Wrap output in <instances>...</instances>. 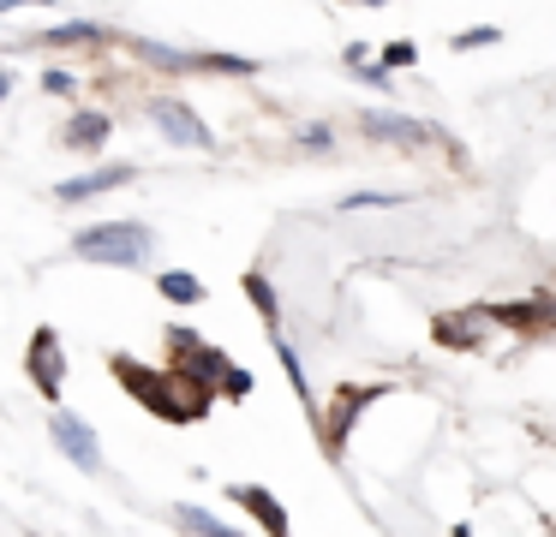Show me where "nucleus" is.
<instances>
[{
    "mask_svg": "<svg viewBox=\"0 0 556 537\" xmlns=\"http://www.w3.org/2000/svg\"><path fill=\"white\" fill-rule=\"evenodd\" d=\"M180 525H186V532H204V537H222V532H228V525H222L216 513H204V508H180Z\"/></svg>",
    "mask_w": 556,
    "mask_h": 537,
    "instance_id": "obj_17",
    "label": "nucleus"
},
{
    "mask_svg": "<svg viewBox=\"0 0 556 537\" xmlns=\"http://www.w3.org/2000/svg\"><path fill=\"white\" fill-rule=\"evenodd\" d=\"M479 329H484L479 317H443V322H437V341H443V346H472V341H479Z\"/></svg>",
    "mask_w": 556,
    "mask_h": 537,
    "instance_id": "obj_12",
    "label": "nucleus"
},
{
    "mask_svg": "<svg viewBox=\"0 0 556 537\" xmlns=\"http://www.w3.org/2000/svg\"><path fill=\"white\" fill-rule=\"evenodd\" d=\"M359 7H383V0H359Z\"/></svg>",
    "mask_w": 556,
    "mask_h": 537,
    "instance_id": "obj_24",
    "label": "nucleus"
},
{
    "mask_svg": "<svg viewBox=\"0 0 556 537\" xmlns=\"http://www.w3.org/2000/svg\"><path fill=\"white\" fill-rule=\"evenodd\" d=\"M42 42H49V48H73V42H102V24H54V30H42Z\"/></svg>",
    "mask_w": 556,
    "mask_h": 537,
    "instance_id": "obj_13",
    "label": "nucleus"
},
{
    "mask_svg": "<svg viewBox=\"0 0 556 537\" xmlns=\"http://www.w3.org/2000/svg\"><path fill=\"white\" fill-rule=\"evenodd\" d=\"M7 90H13V78H7V72H0V95H7Z\"/></svg>",
    "mask_w": 556,
    "mask_h": 537,
    "instance_id": "obj_23",
    "label": "nucleus"
},
{
    "mask_svg": "<svg viewBox=\"0 0 556 537\" xmlns=\"http://www.w3.org/2000/svg\"><path fill=\"white\" fill-rule=\"evenodd\" d=\"M222 394H233V400H245V394H252V376H245V370H222Z\"/></svg>",
    "mask_w": 556,
    "mask_h": 537,
    "instance_id": "obj_18",
    "label": "nucleus"
},
{
    "mask_svg": "<svg viewBox=\"0 0 556 537\" xmlns=\"http://www.w3.org/2000/svg\"><path fill=\"white\" fill-rule=\"evenodd\" d=\"M162 298H174V305H198V298H204V281H198V274H180V269H174V274H162Z\"/></svg>",
    "mask_w": 556,
    "mask_h": 537,
    "instance_id": "obj_11",
    "label": "nucleus"
},
{
    "mask_svg": "<svg viewBox=\"0 0 556 537\" xmlns=\"http://www.w3.org/2000/svg\"><path fill=\"white\" fill-rule=\"evenodd\" d=\"M413 60H419V48H413V42H389V48H383V66H389V72H395V66H413Z\"/></svg>",
    "mask_w": 556,
    "mask_h": 537,
    "instance_id": "obj_19",
    "label": "nucleus"
},
{
    "mask_svg": "<svg viewBox=\"0 0 556 537\" xmlns=\"http://www.w3.org/2000/svg\"><path fill=\"white\" fill-rule=\"evenodd\" d=\"M49 430H54V442H61V448L73 453V465H85V472H97V465H102V442H97V430H85L73 412H54V424H49Z\"/></svg>",
    "mask_w": 556,
    "mask_h": 537,
    "instance_id": "obj_6",
    "label": "nucleus"
},
{
    "mask_svg": "<svg viewBox=\"0 0 556 537\" xmlns=\"http://www.w3.org/2000/svg\"><path fill=\"white\" fill-rule=\"evenodd\" d=\"M401 191H353V197H341V209H395Z\"/></svg>",
    "mask_w": 556,
    "mask_h": 537,
    "instance_id": "obj_16",
    "label": "nucleus"
},
{
    "mask_svg": "<svg viewBox=\"0 0 556 537\" xmlns=\"http://www.w3.org/2000/svg\"><path fill=\"white\" fill-rule=\"evenodd\" d=\"M114 376H121L156 418H174V424L204 418V406H210V382H198V376H156V370H138L132 358H114Z\"/></svg>",
    "mask_w": 556,
    "mask_h": 537,
    "instance_id": "obj_1",
    "label": "nucleus"
},
{
    "mask_svg": "<svg viewBox=\"0 0 556 537\" xmlns=\"http://www.w3.org/2000/svg\"><path fill=\"white\" fill-rule=\"evenodd\" d=\"M102 138H109V114H78L73 126H66V143H73V150H97Z\"/></svg>",
    "mask_w": 556,
    "mask_h": 537,
    "instance_id": "obj_10",
    "label": "nucleus"
},
{
    "mask_svg": "<svg viewBox=\"0 0 556 537\" xmlns=\"http://www.w3.org/2000/svg\"><path fill=\"white\" fill-rule=\"evenodd\" d=\"M168 346L180 353V370H186V376H198V382H222V370H228V358H222L216 346H204L192 329H174Z\"/></svg>",
    "mask_w": 556,
    "mask_h": 537,
    "instance_id": "obj_3",
    "label": "nucleus"
},
{
    "mask_svg": "<svg viewBox=\"0 0 556 537\" xmlns=\"http://www.w3.org/2000/svg\"><path fill=\"white\" fill-rule=\"evenodd\" d=\"M365 131H371V138H389V143H425L431 138V126H419V119H407V114H365Z\"/></svg>",
    "mask_w": 556,
    "mask_h": 537,
    "instance_id": "obj_8",
    "label": "nucleus"
},
{
    "mask_svg": "<svg viewBox=\"0 0 556 537\" xmlns=\"http://www.w3.org/2000/svg\"><path fill=\"white\" fill-rule=\"evenodd\" d=\"M276 358H281V370H288V382L300 388V400H312V388H305V370H300V353H293V346L281 341V334H276Z\"/></svg>",
    "mask_w": 556,
    "mask_h": 537,
    "instance_id": "obj_15",
    "label": "nucleus"
},
{
    "mask_svg": "<svg viewBox=\"0 0 556 537\" xmlns=\"http://www.w3.org/2000/svg\"><path fill=\"white\" fill-rule=\"evenodd\" d=\"M42 84H49L54 95H66V90H73V78H66V72H42Z\"/></svg>",
    "mask_w": 556,
    "mask_h": 537,
    "instance_id": "obj_21",
    "label": "nucleus"
},
{
    "mask_svg": "<svg viewBox=\"0 0 556 537\" xmlns=\"http://www.w3.org/2000/svg\"><path fill=\"white\" fill-rule=\"evenodd\" d=\"M150 114H156V126L168 131L174 143H186V150H210V143H216V138H210V126H204V119H198L186 102H156Z\"/></svg>",
    "mask_w": 556,
    "mask_h": 537,
    "instance_id": "obj_5",
    "label": "nucleus"
},
{
    "mask_svg": "<svg viewBox=\"0 0 556 537\" xmlns=\"http://www.w3.org/2000/svg\"><path fill=\"white\" fill-rule=\"evenodd\" d=\"M132 186V167H102V174H85V179H66L61 186V203H85V197H102V191H121Z\"/></svg>",
    "mask_w": 556,
    "mask_h": 537,
    "instance_id": "obj_7",
    "label": "nucleus"
},
{
    "mask_svg": "<svg viewBox=\"0 0 556 537\" xmlns=\"http://www.w3.org/2000/svg\"><path fill=\"white\" fill-rule=\"evenodd\" d=\"M233 501H245V513H252V520H264V532H288V513L276 508V496H269V489L233 484Z\"/></svg>",
    "mask_w": 556,
    "mask_h": 537,
    "instance_id": "obj_9",
    "label": "nucleus"
},
{
    "mask_svg": "<svg viewBox=\"0 0 556 537\" xmlns=\"http://www.w3.org/2000/svg\"><path fill=\"white\" fill-rule=\"evenodd\" d=\"M61 334L54 329H37L30 334V382H37L49 400H61Z\"/></svg>",
    "mask_w": 556,
    "mask_h": 537,
    "instance_id": "obj_4",
    "label": "nucleus"
},
{
    "mask_svg": "<svg viewBox=\"0 0 556 537\" xmlns=\"http://www.w3.org/2000/svg\"><path fill=\"white\" fill-rule=\"evenodd\" d=\"M7 7H42V0H0V12H7Z\"/></svg>",
    "mask_w": 556,
    "mask_h": 537,
    "instance_id": "obj_22",
    "label": "nucleus"
},
{
    "mask_svg": "<svg viewBox=\"0 0 556 537\" xmlns=\"http://www.w3.org/2000/svg\"><path fill=\"white\" fill-rule=\"evenodd\" d=\"M245 293H252V305L264 310V322L276 329V286H269L264 274H245Z\"/></svg>",
    "mask_w": 556,
    "mask_h": 537,
    "instance_id": "obj_14",
    "label": "nucleus"
},
{
    "mask_svg": "<svg viewBox=\"0 0 556 537\" xmlns=\"http://www.w3.org/2000/svg\"><path fill=\"white\" fill-rule=\"evenodd\" d=\"M491 42H496V24H479V30L455 36V48H491Z\"/></svg>",
    "mask_w": 556,
    "mask_h": 537,
    "instance_id": "obj_20",
    "label": "nucleus"
},
{
    "mask_svg": "<svg viewBox=\"0 0 556 537\" xmlns=\"http://www.w3.org/2000/svg\"><path fill=\"white\" fill-rule=\"evenodd\" d=\"M73 251L90 263H109V269H138V263L150 257V227H138V221L85 227V233L73 239Z\"/></svg>",
    "mask_w": 556,
    "mask_h": 537,
    "instance_id": "obj_2",
    "label": "nucleus"
}]
</instances>
